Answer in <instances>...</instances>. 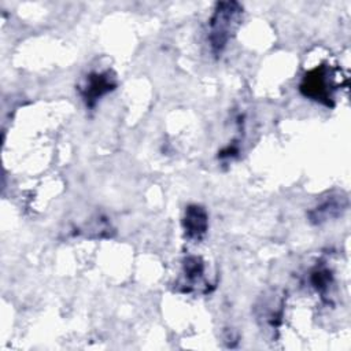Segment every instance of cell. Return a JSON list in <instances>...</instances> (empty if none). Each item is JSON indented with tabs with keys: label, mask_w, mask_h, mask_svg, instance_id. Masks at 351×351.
Masks as SVG:
<instances>
[{
	"label": "cell",
	"mask_w": 351,
	"mask_h": 351,
	"mask_svg": "<svg viewBox=\"0 0 351 351\" xmlns=\"http://www.w3.org/2000/svg\"><path fill=\"white\" fill-rule=\"evenodd\" d=\"M117 86L115 77L111 71H93L86 75L84 84L80 86V93L86 107L93 108L96 103Z\"/></svg>",
	"instance_id": "3957f363"
},
{
	"label": "cell",
	"mask_w": 351,
	"mask_h": 351,
	"mask_svg": "<svg viewBox=\"0 0 351 351\" xmlns=\"http://www.w3.org/2000/svg\"><path fill=\"white\" fill-rule=\"evenodd\" d=\"M348 207V197L344 193L330 195L308 211V221L313 225H322L330 219L339 218Z\"/></svg>",
	"instance_id": "277c9868"
},
{
	"label": "cell",
	"mask_w": 351,
	"mask_h": 351,
	"mask_svg": "<svg viewBox=\"0 0 351 351\" xmlns=\"http://www.w3.org/2000/svg\"><path fill=\"white\" fill-rule=\"evenodd\" d=\"M182 276L185 278V291H191L193 287H199L203 281L204 276V263L203 261L196 255H189L184 259L182 263Z\"/></svg>",
	"instance_id": "8992f818"
},
{
	"label": "cell",
	"mask_w": 351,
	"mask_h": 351,
	"mask_svg": "<svg viewBox=\"0 0 351 351\" xmlns=\"http://www.w3.org/2000/svg\"><path fill=\"white\" fill-rule=\"evenodd\" d=\"M332 280V273L326 266H315L310 273V284L321 295H325L328 292Z\"/></svg>",
	"instance_id": "52a82bcc"
},
{
	"label": "cell",
	"mask_w": 351,
	"mask_h": 351,
	"mask_svg": "<svg viewBox=\"0 0 351 351\" xmlns=\"http://www.w3.org/2000/svg\"><path fill=\"white\" fill-rule=\"evenodd\" d=\"M243 16V7L237 1H221L215 4L208 22V43L211 52L219 56L234 34Z\"/></svg>",
	"instance_id": "6da1fadb"
},
{
	"label": "cell",
	"mask_w": 351,
	"mask_h": 351,
	"mask_svg": "<svg viewBox=\"0 0 351 351\" xmlns=\"http://www.w3.org/2000/svg\"><path fill=\"white\" fill-rule=\"evenodd\" d=\"M185 237L192 241H200L208 229V215L207 211L199 204H189L185 210L182 219Z\"/></svg>",
	"instance_id": "5b68a950"
},
{
	"label": "cell",
	"mask_w": 351,
	"mask_h": 351,
	"mask_svg": "<svg viewBox=\"0 0 351 351\" xmlns=\"http://www.w3.org/2000/svg\"><path fill=\"white\" fill-rule=\"evenodd\" d=\"M332 90L333 82L330 80L329 69L325 64L315 67L314 70L307 73L300 84V92L306 97H310L326 106H332Z\"/></svg>",
	"instance_id": "7a4b0ae2"
}]
</instances>
